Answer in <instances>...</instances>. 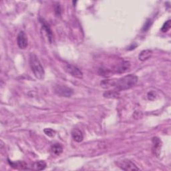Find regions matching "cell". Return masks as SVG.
I'll use <instances>...</instances> for the list:
<instances>
[{
    "instance_id": "6da1fadb",
    "label": "cell",
    "mask_w": 171,
    "mask_h": 171,
    "mask_svg": "<svg viewBox=\"0 0 171 171\" xmlns=\"http://www.w3.org/2000/svg\"><path fill=\"white\" fill-rule=\"evenodd\" d=\"M138 77L134 74L126 75L117 80H105L101 82V86L104 88L115 87V91L128 90L137 84Z\"/></svg>"
},
{
    "instance_id": "7a4b0ae2",
    "label": "cell",
    "mask_w": 171,
    "mask_h": 171,
    "mask_svg": "<svg viewBox=\"0 0 171 171\" xmlns=\"http://www.w3.org/2000/svg\"><path fill=\"white\" fill-rule=\"evenodd\" d=\"M30 65L35 77L39 80L44 79L45 72L38 58L34 53H31L30 55Z\"/></svg>"
},
{
    "instance_id": "3957f363",
    "label": "cell",
    "mask_w": 171,
    "mask_h": 171,
    "mask_svg": "<svg viewBox=\"0 0 171 171\" xmlns=\"http://www.w3.org/2000/svg\"><path fill=\"white\" fill-rule=\"evenodd\" d=\"M64 69L68 74L72 75V76L78 78H82V77H83V74H82V71L78 68H77L76 66L66 64L64 66Z\"/></svg>"
},
{
    "instance_id": "277c9868",
    "label": "cell",
    "mask_w": 171,
    "mask_h": 171,
    "mask_svg": "<svg viewBox=\"0 0 171 171\" xmlns=\"http://www.w3.org/2000/svg\"><path fill=\"white\" fill-rule=\"evenodd\" d=\"M56 93L62 97H70L73 94L71 88L63 86H58L55 88Z\"/></svg>"
},
{
    "instance_id": "5b68a950",
    "label": "cell",
    "mask_w": 171,
    "mask_h": 171,
    "mask_svg": "<svg viewBox=\"0 0 171 171\" xmlns=\"http://www.w3.org/2000/svg\"><path fill=\"white\" fill-rule=\"evenodd\" d=\"M118 166L124 170H139V168L131 160H124L118 163Z\"/></svg>"
},
{
    "instance_id": "8992f818",
    "label": "cell",
    "mask_w": 171,
    "mask_h": 171,
    "mask_svg": "<svg viewBox=\"0 0 171 171\" xmlns=\"http://www.w3.org/2000/svg\"><path fill=\"white\" fill-rule=\"evenodd\" d=\"M17 43L19 47L21 49H26L27 47L28 44V41L26 34H25L24 31H21L18 35Z\"/></svg>"
},
{
    "instance_id": "52a82bcc",
    "label": "cell",
    "mask_w": 171,
    "mask_h": 171,
    "mask_svg": "<svg viewBox=\"0 0 171 171\" xmlns=\"http://www.w3.org/2000/svg\"><path fill=\"white\" fill-rule=\"evenodd\" d=\"M72 137L73 139L77 142H80L83 140V133L78 128H74L72 131Z\"/></svg>"
},
{
    "instance_id": "ba28073f",
    "label": "cell",
    "mask_w": 171,
    "mask_h": 171,
    "mask_svg": "<svg viewBox=\"0 0 171 171\" xmlns=\"http://www.w3.org/2000/svg\"><path fill=\"white\" fill-rule=\"evenodd\" d=\"M152 55H153V51L151 50H145L140 53V54L138 56V59L140 61L143 62L150 58Z\"/></svg>"
},
{
    "instance_id": "9c48e42d",
    "label": "cell",
    "mask_w": 171,
    "mask_h": 171,
    "mask_svg": "<svg viewBox=\"0 0 171 171\" xmlns=\"http://www.w3.org/2000/svg\"><path fill=\"white\" fill-rule=\"evenodd\" d=\"M153 149L155 152V153L157 154V156L159 154L160 148H161V141L160 140L159 138L156 137H154L153 139Z\"/></svg>"
},
{
    "instance_id": "30bf717a",
    "label": "cell",
    "mask_w": 171,
    "mask_h": 171,
    "mask_svg": "<svg viewBox=\"0 0 171 171\" xmlns=\"http://www.w3.org/2000/svg\"><path fill=\"white\" fill-rule=\"evenodd\" d=\"M43 25V27L44 29L45 30V31H46L47 36L48 37V39L50 40V42H52V39H53V34H52V31L50 29V27L49 26V25L47 24L45 21H41Z\"/></svg>"
},
{
    "instance_id": "8fae6325",
    "label": "cell",
    "mask_w": 171,
    "mask_h": 171,
    "mask_svg": "<svg viewBox=\"0 0 171 171\" xmlns=\"http://www.w3.org/2000/svg\"><path fill=\"white\" fill-rule=\"evenodd\" d=\"M51 151L53 154L59 156V155L61 154L63 152L62 146L58 143L54 144L51 148Z\"/></svg>"
},
{
    "instance_id": "7c38bea8",
    "label": "cell",
    "mask_w": 171,
    "mask_h": 171,
    "mask_svg": "<svg viewBox=\"0 0 171 171\" xmlns=\"http://www.w3.org/2000/svg\"><path fill=\"white\" fill-rule=\"evenodd\" d=\"M46 163L43 160L38 161V162L35 163L32 165V169L34 170H42L46 169Z\"/></svg>"
},
{
    "instance_id": "4fadbf2b",
    "label": "cell",
    "mask_w": 171,
    "mask_h": 171,
    "mask_svg": "<svg viewBox=\"0 0 171 171\" xmlns=\"http://www.w3.org/2000/svg\"><path fill=\"white\" fill-rule=\"evenodd\" d=\"M104 96L105 98H116L118 96V92L115 91V90H110L107 91L104 94Z\"/></svg>"
},
{
    "instance_id": "5bb4252c",
    "label": "cell",
    "mask_w": 171,
    "mask_h": 171,
    "mask_svg": "<svg viewBox=\"0 0 171 171\" xmlns=\"http://www.w3.org/2000/svg\"><path fill=\"white\" fill-rule=\"evenodd\" d=\"M170 20H169L163 24L162 28H161V31H162L163 33H166L170 30Z\"/></svg>"
},
{
    "instance_id": "9a60e30c",
    "label": "cell",
    "mask_w": 171,
    "mask_h": 171,
    "mask_svg": "<svg viewBox=\"0 0 171 171\" xmlns=\"http://www.w3.org/2000/svg\"><path fill=\"white\" fill-rule=\"evenodd\" d=\"M152 24H153V21H152V20H150V19H148V20H147V21H146V23L144 24V27L143 28H142V30H143L144 31H147V30H149Z\"/></svg>"
},
{
    "instance_id": "2e32d148",
    "label": "cell",
    "mask_w": 171,
    "mask_h": 171,
    "mask_svg": "<svg viewBox=\"0 0 171 171\" xmlns=\"http://www.w3.org/2000/svg\"><path fill=\"white\" fill-rule=\"evenodd\" d=\"M44 132H45V134L48 136L50 137H53L55 136V131H53L52 129L51 128H46L44 129Z\"/></svg>"
},
{
    "instance_id": "e0dca14e",
    "label": "cell",
    "mask_w": 171,
    "mask_h": 171,
    "mask_svg": "<svg viewBox=\"0 0 171 171\" xmlns=\"http://www.w3.org/2000/svg\"><path fill=\"white\" fill-rule=\"evenodd\" d=\"M55 11L58 16H60V15H61V7H60L59 4H57L55 5Z\"/></svg>"
},
{
    "instance_id": "ac0fdd59",
    "label": "cell",
    "mask_w": 171,
    "mask_h": 171,
    "mask_svg": "<svg viewBox=\"0 0 171 171\" xmlns=\"http://www.w3.org/2000/svg\"><path fill=\"white\" fill-rule=\"evenodd\" d=\"M152 97H153V99L155 98V93L154 92H150L148 94V98L149 100H152Z\"/></svg>"
}]
</instances>
